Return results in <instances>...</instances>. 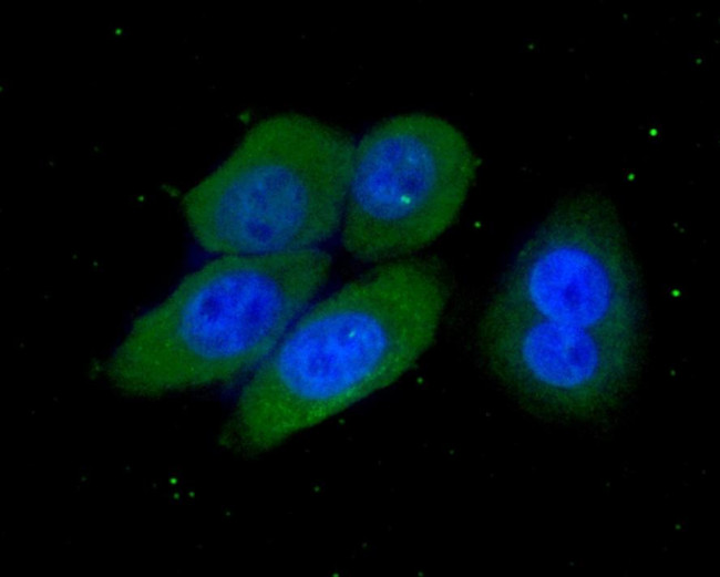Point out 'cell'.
I'll use <instances>...</instances> for the list:
<instances>
[{"instance_id":"6da1fadb","label":"cell","mask_w":720,"mask_h":577,"mask_svg":"<svg viewBox=\"0 0 720 577\" xmlns=\"http://www.w3.org/2000/svg\"><path fill=\"white\" fill-rule=\"evenodd\" d=\"M649 311L613 200L562 199L486 301L476 344L493 380L526 412L589 423L617 412L645 368Z\"/></svg>"},{"instance_id":"7a4b0ae2","label":"cell","mask_w":720,"mask_h":577,"mask_svg":"<svg viewBox=\"0 0 720 577\" xmlns=\"http://www.w3.org/2000/svg\"><path fill=\"white\" fill-rule=\"evenodd\" d=\"M449 297L435 261L404 257L305 310L241 390L232 444L265 453L395 382L433 343Z\"/></svg>"},{"instance_id":"3957f363","label":"cell","mask_w":720,"mask_h":577,"mask_svg":"<svg viewBox=\"0 0 720 577\" xmlns=\"http://www.w3.org/2000/svg\"><path fill=\"white\" fill-rule=\"evenodd\" d=\"M318 247L223 255L141 315L104 370L141 396L204 388L254 372L326 282Z\"/></svg>"},{"instance_id":"277c9868","label":"cell","mask_w":720,"mask_h":577,"mask_svg":"<svg viewBox=\"0 0 720 577\" xmlns=\"http://www.w3.org/2000/svg\"><path fill=\"white\" fill-rule=\"evenodd\" d=\"M354 151L351 136L315 117L263 120L184 196L192 234L220 256L317 247L341 226Z\"/></svg>"},{"instance_id":"5b68a950","label":"cell","mask_w":720,"mask_h":577,"mask_svg":"<svg viewBox=\"0 0 720 577\" xmlns=\"http://www.w3.org/2000/svg\"><path fill=\"white\" fill-rule=\"evenodd\" d=\"M477 158L465 136L431 114L390 117L356 145L341 241L361 261L404 258L457 217Z\"/></svg>"}]
</instances>
